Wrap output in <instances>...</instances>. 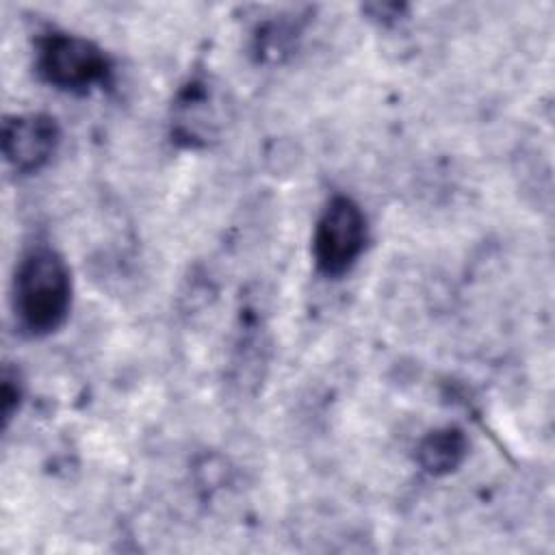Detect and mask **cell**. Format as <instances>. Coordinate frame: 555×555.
I'll list each match as a JSON object with an SVG mask.
<instances>
[{
  "label": "cell",
  "instance_id": "cell-9",
  "mask_svg": "<svg viewBox=\"0 0 555 555\" xmlns=\"http://www.w3.org/2000/svg\"><path fill=\"white\" fill-rule=\"evenodd\" d=\"M408 7L405 4H397V2H375V4H366L364 11L369 13V17L377 20L379 24H392L397 20L403 17V11Z\"/></svg>",
  "mask_w": 555,
  "mask_h": 555
},
{
  "label": "cell",
  "instance_id": "cell-8",
  "mask_svg": "<svg viewBox=\"0 0 555 555\" xmlns=\"http://www.w3.org/2000/svg\"><path fill=\"white\" fill-rule=\"evenodd\" d=\"M22 397H24V386H22L20 373L11 371L9 366H4V371H2V388H0V408H2V425L4 427L11 423V418L20 410Z\"/></svg>",
  "mask_w": 555,
  "mask_h": 555
},
{
  "label": "cell",
  "instance_id": "cell-6",
  "mask_svg": "<svg viewBox=\"0 0 555 555\" xmlns=\"http://www.w3.org/2000/svg\"><path fill=\"white\" fill-rule=\"evenodd\" d=\"M468 455V438L460 427H438L416 444V462L431 477H444L462 466Z\"/></svg>",
  "mask_w": 555,
  "mask_h": 555
},
{
  "label": "cell",
  "instance_id": "cell-5",
  "mask_svg": "<svg viewBox=\"0 0 555 555\" xmlns=\"http://www.w3.org/2000/svg\"><path fill=\"white\" fill-rule=\"evenodd\" d=\"M215 102V93L206 80H191L173 104L171 132L176 141L186 147H202L217 134L219 113Z\"/></svg>",
  "mask_w": 555,
  "mask_h": 555
},
{
  "label": "cell",
  "instance_id": "cell-2",
  "mask_svg": "<svg viewBox=\"0 0 555 555\" xmlns=\"http://www.w3.org/2000/svg\"><path fill=\"white\" fill-rule=\"evenodd\" d=\"M37 72L54 89L89 93L113 74L108 54L91 39L72 33H48L37 43Z\"/></svg>",
  "mask_w": 555,
  "mask_h": 555
},
{
  "label": "cell",
  "instance_id": "cell-1",
  "mask_svg": "<svg viewBox=\"0 0 555 555\" xmlns=\"http://www.w3.org/2000/svg\"><path fill=\"white\" fill-rule=\"evenodd\" d=\"M72 271L50 245H33L13 278V312L26 336L43 338L63 327L72 308Z\"/></svg>",
  "mask_w": 555,
  "mask_h": 555
},
{
  "label": "cell",
  "instance_id": "cell-4",
  "mask_svg": "<svg viewBox=\"0 0 555 555\" xmlns=\"http://www.w3.org/2000/svg\"><path fill=\"white\" fill-rule=\"evenodd\" d=\"M61 145V126L48 113L9 115L2 121V156L20 173L43 169Z\"/></svg>",
  "mask_w": 555,
  "mask_h": 555
},
{
  "label": "cell",
  "instance_id": "cell-7",
  "mask_svg": "<svg viewBox=\"0 0 555 555\" xmlns=\"http://www.w3.org/2000/svg\"><path fill=\"white\" fill-rule=\"evenodd\" d=\"M299 33V22L291 20V15L267 22L258 28L256 35V52L260 61H280L295 46V37Z\"/></svg>",
  "mask_w": 555,
  "mask_h": 555
},
{
  "label": "cell",
  "instance_id": "cell-3",
  "mask_svg": "<svg viewBox=\"0 0 555 555\" xmlns=\"http://www.w3.org/2000/svg\"><path fill=\"white\" fill-rule=\"evenodd\" d=\"M366 215L349 195H334L323 208L314 236V267L325 278H340L358 262L366 247Z\"/></svg>",
  "mask_w": 555,
  "mask_h": 555
}]
</instances>
